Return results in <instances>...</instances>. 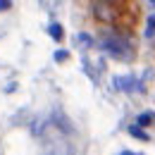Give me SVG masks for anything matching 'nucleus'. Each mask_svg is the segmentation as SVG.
<instances>
[{
  "label": "nucleus",
  "instance_id": "nucleus-1",
  "mask_svg": "<svg viewBox=\"0 0 155 155\" xmlns=\"http://www.w3.org/2000/svg\"><path fill=\"white\" fill-rule=\"evenodd\" d=\"M103 48H105L110 55H115V58H127V55H129V43H127V38L107 36V38H103Z\"/></svg>",
  "mask_w": 155,
  "mask_h": 155
},
{
  "label": "nucleus",
  "instance_id": "nucleus-2",
  "mask_svg": "<svg viewBox=\"0 0 155 155\" xmlns=\"http://www.w3.org/2000/svg\"><path fill=\"white\" fill-rule=\"evenodd\" d=\"M115 86L119 88V91H124V93H141V91H143L141 81H138L136 77H117Z\"/></svg>",
  "mask_w": 155,
  "mask_h": 155
},
{
  "label": "nucleus",
  "instance_id": "nucleus-3",
  "mask_svg": "<svg viewBox=\"0 0 155 155\" xmlns=\"http://www.w3.org/2000/svg\"><path fill=\"white\" fill-rule=\"evenodd\" d=\"M155 115L153 112H143V115H138V119H136V127H155Z\"/></svg>",
  "mask_w": 155,
  "mask_h": 155
},
{
  "label": "nucleus",
  "instance_id": "nucleus-4",
  "mask_svg": "<svg viewBox=\"0 0 155 155\" xmlns=\"http://www.w3.org/2000/svg\"><path fill=\"white\" fill-rule=\"evenodd\" d=\"M146 38H155V15H150L146 21Z\"/></svg>",
  "mask_w": 155,
  "mask_h": 155
},
{
  "label": "nucleus",
  "instance_id": "nucleus-5",
  "mask_svg": "<svg viewBox=\"0 0 155 155\" xmlns=\"http://www.w3.org/2000/svg\"><path fill=\"white\" fill-rule=\"evenodd\" d=\"M48 31H50V36H53L55 41H62V26H60V24H50Z\"/></svg>",
  "mask_w": 155,
  "mask_h": 155
},
{
  "label": "nucleus",
  "instance_id": "nucleus-6",
  "mask_svg": "<svg viewBox=\"0 0 155 155\" xmlns=\"http://www.w3.org/2000/svg\"><path fill=\"white\" fill-rule=\"evenodd\" d=\"M129 131H131V136H136V138H143V141H148V134H146V131H141L138 127H131Z\"/></svg>",
  "mask_w": 155,
  "mask_h": 155
},
{
  "label": "nucleus",
  "instance_id": "nucleus-7",
  "mask_svg": "<svg viewBox=\"0 0 155 155\" xmlns=\"http://www.w3.org/2000/svg\"><path fill=\"white\" fill-rule=\"evenodd\" d=\"M10 7H12L10 0H0V12H5V10H10Z\"/></svg>",
  "mask_w": 155,
  "mask_h": 155
},
{
  "label": "nucleus",
  "instance_id": "nucleus-8",
  "mask_svg": "<svg viewBox=\"0 0 155 155\" xmlns=\"http://www.w3.org/2000/svg\"><path fill=\"white\" fill-rule=\"evenodd\" d=\"M55 60H58V62L67 60V53H64V50H58V53H55Z\"/></svg>",
  "mask_w": 155,
  "mask_h": 155
},
{
  "label": "nucleus",
  "instance_id": "nucleus-9",
  "mask_svg": "<svg viewBox=\"0 0 155 155\" xmlns=\"http://www.w3.org/2000/svg\"><path fill=\"white\" fill-rule=\"evenodd\" d=\"M122 155H138V153H131V150H124Z\"/></svg>",
  "mask_w": 155,
  "mask_h": 155
}]
</instances>
